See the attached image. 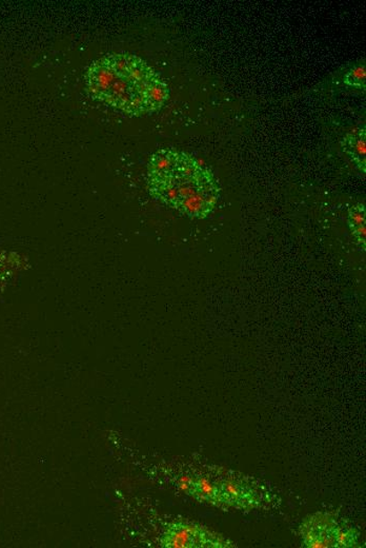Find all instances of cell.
Listing matches in <instances>:
<instances>
[{"instance_id": "cell-1", "label": "cell", "mask_w": 366, "mask_h": 548, "mask_svg": "<svg viewBox=\"0 0 366 548\" xmlns=\"http://www.w3.org/2000/svg\"><path fill=\"white\" fill-rule=\"evenodd\" d=\"M84 80L94 99L131 116L155 114L170 97L162 75L131 53H110L97 58L87 68Z\"/></svg>"}, {"instance_id": "cell-2", "label": "cell", "mask_w": 366, "mask_h": 548, "mask_svg": "<svg viewBox=\"0 0 366 548\" xmlns=\"http://www.w3.org/2000/svg\"><path fill=\"white\" fill-rule=\"evenodd\" d=\"M146 187L153 198L191 219H206L220 198V182L212 171L188 153L173 148L153 153Z\"/></svg>"}, {"instance_id": "cell-3", "label": "cell", "mask_w": 366, "mask_h": 548, "mask_svg": "<svg viewBox=\"0 0 366 548\" xmlns=\"http://www.w3.org/2000/svg\"><path fill=\"white\" fill-rule=\"evenodd\" d=\"M167 548H228L235 545L223 535L198 526V524L175 521L165 527L161 540Z\"/></svg>"}, {"instance_id": "cell-4", "label": "cell", "mask_w": 366, "mask_h": 548, "mask_svg": "<svg viewBox=\"0 0 366 548\" xmlns=\"http://www.w3.org/2000/svg\"><path fill=\"white\" fill-rule=\"evenodd\" d=\"M338 527L337 518L329 512H316L305 518L300 527L304 545L309 548L336 547Z\"/></svg>"}, {"instance_id": "cell-5", "label": "cell", "mask_w": 366, "mask_h": 548, "mask_svg": "<svg viewBox=\"0 0 366 548\" xmlns=\"http://www.w3.org/2000/svg\"><path fill=\"white\" fill-rule=\"evenodd\" d=\"M220 491L221 505L239 510L255 509L259 503L258 494L249 485L233 480L218 485Z\"/></svg>"}, {"instance_id": "cell-6", "label": "cell", "mask_w": 366, "mask_h": 548, "mask_svg": "<svg viewBox=\"0 0 366 548\" xmlns=\"http://www.w3.org/2000/svg\"><path fill=\"white\" fill-rule=\"evenodd\" d=\"M342 149L351 158L356 167L365 173L366 171V130L359 127L351 130L342 139Z\"/></svg>"}, {"instance_id": "cell-7", "label": "cell", "mask_w": 366, "mask_h": 548, "mask_svg": "<svg viewBox=\"0 0 366 548\" xmlns=\"http://www.w3.org/2000/svg\"><path fill=\"white\" fill-rule=\"evenodd\" d=\"M27 267L28 261L25 257L16 252L0 250V293Z\"/></svg>"}, {"instance_id": "cell-8", "label": "cell", "mask_w": 366, "mask_h": 548, "mask_svg": "<svg viewBox=\"0 0 366 548\" xmlns=\"http://www.w3.org/2000/svg\"><path fill=\"white\" fill-rule=\"evenodd\" d=\"M188 494L202 502L221 505L220 487L204 476L193 478Z\"/></svg>"}, {"instance_id": "cell-9", "label": "cell", "mask_w": 366, "mask_h": 548, "mask_svg": "<svg viewBox=\"0 0 366 548\" xmlns=\"http://www.w3.org/2000/svg\"><path fill=\"white\" fill-rule=\"evenodd\" d=\"M347 223L356 243L365 250L366 212L363 203L354 204L348 208Z\"/></svg>"}, {"instance_id": "cell-10", "label": "cell", "mask_w": 366, "mask_h": 548, "mask_svg": "<svg viewBox=\"0 0 366 548\" xmlns=\"http://www.w3.org/2000/svg\"><path fill=\"white\" fill-rule=\"evenodd\" d=\"M359 533L355 527L347 526L345 523H339L337 537H336V547L350 548L358 545Z\"/></svg>"}, {"instance_id": "cell-11", "label": "cell", "mask_w": 366, "mask_h": 548, "mask_svg": "<svg viewBox=\"0 0 366 548\" xmlns=\"http://www.w3.org/2000/svg\"><path fill=\"white\" fill-rule=\"evenodd\" d=\"M345 84L355 89L365 90L366 87V70L365 64H358L352 68L345 76Z\"/></svg>"}, {"instance_id": "cell-12", "label": "cell", "mask_w": 366, "mask_h": 548, "mask_svg": "<svg viewBox=\"0 0 366 548\" xmlns=\"http://www.w3.org/2000/svg\"><path fill=\"white\" fill-rule=\"evenodd\" d=\"M193 478H188V476H182V478L179 481V486L181 491L187 493L190 492V488L192 485Z\"/></svg>"}]
</instances>
